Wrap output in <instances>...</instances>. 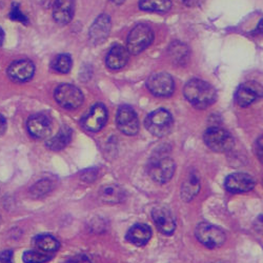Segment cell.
<instances>
[{"mask_svg":"<svg viewBox=\"0 0 263 263\" xmlns=\"http://www.w3.org/2000/svg\"><path fill=\"white\" fill-rule=\"evenodd\" d=\"M0 263H12V252L6 251L0 254Z\"/></svg>","mask_w":263,"mask_h":263,"instance_id":"30","label":"cell"},{"mask_svg":"<svg viewBox=\"0 0 263 263\" xmlns=\"http://www.w3.org/2000/svg\"><path fill=\"white\" fill-rule=\"evenodd\" d=\"M205 144L214 152L226 153L234 147L235 141L228 130L220 127L209 128L203 136Z\"/></svg>","mask_w":263,"mask_h":263,"instance_id":"4","label":"cell"},{"mask_svg":"<svg viewBox=\"0 0 263 263\" xmlns=\"http://www.w3.org/2000/svg\"><path fill=\"white\" fill-rule=\"evenodd\" d=\"M153 41H154V32L152 28L140 24L129 32L126 41V50L129 54L138 55L148 48Z\"/></svg>","mask_w":263,"mask_h":263,"instance_id":"2","label":"cell"},{"mask_svg":"<svg viewBox=\"0 0 263 263\" xmlns=\"http://www.w3.org/2000/svg\"><path fill=\"white\" fill-rule=\"evenodd\" d=\"M116 124L120 132L123 134L133 136L136 135L139 130V120L137 114L130 106H121L116 116Z\"/></svg>","mask_w":263,"mask_h":263,"instance_id":"9","label":"cell"},{"mask_svg":"<svg viewBox=\"0 0 263 263\" xmlns=\"http://www.w3.org/2000/svg\"><path fill=\"white\" fill-rule=\"evenodd\" d=\"M149 92L157 97H168L175 91V81L170 74H153L146 81Z\"/></svg>","mask_w":263,"mask_h":263,"instance_id":"8","label":"cell"},{"mask_svg":"<svg viewBox=\"0 0 263 263\" xmlns=\"http://www.w3.org/2000/svg\"><path fill=\"white\" fill-rule=\"evenodd\" d=\"M256 181L253 176L246 173H234L226 179L224 186L230 193H247L254 189Z\"/></svg>","mask_w":263,"mask_h":263,"instance_id":"12","label":"cell"},{"mask_svg":"<svg viewBox=\"0 0 263 263\" xmlns=\"http://www.w3.org/2000/svg\"><path fill=\"white\" fill-rule=\"evenodd\" d=\"M27 128L33 138L43 139L51 134L52 123L48 116L43 114H35L28 119Z\"/></svg>","mask_w":263,"mask_h":263,"instance_id":"13","label":"cell"},{"mask_svg":"<svg viewBox=\"0 0 263 263\" xmlns=\"http://www.w3.org/2000/svg\"><path fill=\"white\" fill-rule=\"evenodd\" d=\"M200 191V178L196 174H191L184 180L181 189L182 199L185 201L192 200Z\"/></svg>","mask_w":263,"mask_h":263,"instance_id":"23","label":"cell"},{"mask_svg":"<svg viewBox=\"0 0 263 263\" xmlns=\"http://www.w3.org/2000/svg\"><path fill=\"white\" fill-rule=\"evenodd\" d=\"M7 130V120L6 118L0 114V137H2Z\"/></svg>","mask_w":263,"mask_h":263,"instance_id":"31","label":"cell"},{"mask_svg":"<svg viewBox=\"0 0 263 263\" xmlns=\"http://www.w3.org/2000/svg\"><path fill=\"white\" fill-rule=\"evenodd\" d=\"M51 187H52V185H51V182H50V181H48V180H42V181H39L38 183H36V184L32 187L31 192H32L35 196H41V195H43V194H47V193L50 191Z\"/></svg>","mask_w":263,"mask_h":263,"instance_id":"28","label":"cell"},{"mask_svg":"<svg viewBox=\"0 0 263 263\" xmlns=\"http://www.w3.org/2000/svg\"><path fill=\"white\" fill-rule=\"evenodd\" d=\"M72 58L67 54H60L52 61V69L58 73L67 74L72 69Z\"/></svg>","mask_w":263,"mask_h":263,"instance_id":"26","label":"cell"},{"mask_svg":"<svg viewBox=\"0 0 263 263\" xmlns=\"http://www.w3.org/2000/svg\"><path fill=\"white\" fill-rule=\"evenodd\" d=\"M33 245L37 251L46 254L54 253L60 247L59 241L51 235H40L36 237L33 241Z\"/></svg>","mask_w":263,"mask_h":263,"instance_id":"22","label":"cell"},{"mask_svg":"<svg viewBox=\"0 0 263 263\" xmlns=\"http://www.w3.org/2000/svg\"><path fill=\"white\" fill-rule=\"evenodd\" d=\"M111 19L105 14L100 15L94 21L90 29V39L94 45H100L107 38L109 31H111Z\"/></svg>","mask_w":263,"mask_h":263,"instance_id":"16","label":"cell"},{"mask_svg":"<svg viewBox=\"0 0 263 263\" xmlns=\"http://www.w3.org/2000/svg\"><path fill=\"white\" fill-rule=\"evenodd\" d=\"M4 40H5V33H4V30L0 28V47H2V45L4 43Z\"/></svg>","mask_w":263,"mask_h":263,"instance_id":"33","label":"cell"},{"mask_svg":"<svg viewBox=\"0 0 263 263\" xmlns=\"http://www.w3.org/2000/svg\"><path fill=\"white\" fill-rule=\"evenodd\" d=\"M99 198L102 202L108 204L120 203L124 199V192L118 185L108 184L102 186V189L99 192Z\"/></svg>","mask_w":263,"mask_h":263,"instance_id":"20","label":"cell"},{"mask_svg":"<svg viewBox=\"0 0 263 263\" xmlns=\"http://www.w3.org/2000/svg\"><path fill=\"white\" fill-rule=\"evenodd\" d=\"M175 168L176 165L171 157L160 156L149 162L148 175L157 183H166L174 176Z\"/></svg>","mask_w":263,"mask_h":263,"instance_id":"6","label":"cell"},{"mask_svg":"<svg viewBox=\"0 0 263 263\" xmlns=\"http://www.w3.org/2000/svg\"><path fill=\"white\" fill-rule=\"evenodd\" d=\"M107 121V109L102 103L95 104L81 121L82 126L89 132L100 130Z\"/></svg>","mask_w":263,"mask_h":263,"instance_id":"11","label":"cell"},{"mask_svg":"<svg viewBox=\"0 0 263 263\" xmlns=\"http://www.w3.org/2000/svg\"><path fill=\"white\" fill-rule=\"evenodd\" d=\"M186 100L197 108H206L217 99V93L214 87L200 79L190 80L183 89Z\"/></svg>","mask_w":263,"mask_h":263,"instance_id":"1","label":"cell"},{"mask_svg":"<svg viewBox=\"0 0 263 263\" xmlns=\"http://www.w3.org/2000/svg\"><path fill=\"white\" fill-rule=\"evenodd\" d=\"M10 18L12 20L19 21V23H21V24H28L27 16L20 11V9L18 8L17 5H14L12 7V10H11V13H10Z\"/></svg>","mask_w":263,"mask_h":263,"instance_id":"29","label":"cell"},{"mask_svg":"<svg viewBox=\"0 0 263 263\" xmlns=\"http://www.w3.org/2000/svg\"><path fill=\"white\" fill-rule=\"evenodd\" d=\"M35 74V64L29 59L14 61L8 68V76L11 80L19 83L30 81Z\"/></svg>","mask_w":263,"mask_h":263,"instance_id":"10","label":"cell"},{"mask_svg":"<svg viewBox=\"0 0 263 263\" xmlns=\"http://www.w3.org/2000/svg\"><path fill=\"white\" fill-rule=\"evenodd\" d=\"M23 260L25 263H46L51 260V256L37 250L27 251L26 253H24Z\"/></svg>","mask_w":263,"mask_h":263,"instance_id":"27","label":"cell"},{"mask_svg":"<svg viewBox=\"0 0 263 263\" xmlns=\"http://www.w3.org/2000/svg\"><path fill=\"white\" fill-rule=\"evenodd\" d=\"M83 99L82 92L70 83H62L55 90V100L63 108H78L83 103Z\"/></svg>","mask_w":263,"mask_h":263,"instance_id":"7","label":"cell"},{"mask_svg":"<svg viewBox=\"0 0 263 263\" xmlns=\"http://www.w3.org/2000/svg\"><path fill=\"white\" fill-rule=\"evenodd\" d=\"M195 234L199 242L210 249L222 246L227 239L226 233L220 228L208 222H201L197 226Z\"/></svg>","mask_w":263,"mask_h":263,"instance_id":"5","label":"cell"},{"mask_svg":"<svg viewBox=\"0 0 263 263\" xmlns=\"http://www.w3.org/2000/svg\"><path fill=\"white\" fill-rule=\"evenodd\" d=\"M261 94V87L256 82H247L241 85L236 92L235 99L238 105L246 107L254 103Z\"/></svg>","mask_w":263,"mask_h":263,"instance_id":"15","label":"cell"},{"mask_svg":"<svg viewBox=\"0 0 263 263\" xmlns=\"http://www.w3.org/2000/svg\"><path fill=\"white\" fill-rule=\"evenodd\" d=\"M139 8L146 12H168L172 8L171 0H140Z\"/></svg>","mask_w":263,"mask_h":263,"instance_id":"25","label":"cell"},{"mask_svg":"<svg viewBox=\"0 0 263 263\" xmlns=\"http://www.w3.org/2000/svg\"><path fill=\"white\" fill-rule=\"evenodd\" d=\"M74 16V0H55L53 18L59 25H68Z\"/></svg>","mask_w":263,"mask_h":263,"instance_id":"18","label":"cell"},{"mask_svg":"<svg viewBox=\"0 0 263 263\" xmlns=\"http://www.w3.org/2000/svg\"><path fill=\"white\" fill-rule=\"evenodd\" d=\"M183 4L189 8H194L200 4L201 0H182Z\"/></svg>","mask_w":263,"mask_h":263,"instance_id":"32","label":"cell"},{"mask_svg":"<svg viewBox=\"0 0 263 263\" xmlns=\"http://www.w3.org/2000/svg\"><path fill=\"white\" fill-rule=\"evenodd\" d=\"M111 2L115 5H122L124 3V0H111Z\"/></svg>","mask_w":263,"mask_h":263,"instance_id":"34","label":"cell"},{"mask_svg":"<svg viewBox=\"0 0 263 263\" xmlns=\"http://www.w3.org/2000/svg\"><path fill=\"white\" fill-rule=\"evenodd\" d=\"M129 58V53L123 46H114L106 55L105 63L108 69L113 71H118L123 69Z\"/></svg>","mask_w":263,"mask_h":263,"instance_id":"17","label":"cell"},{"mask_svg":"<svg viewBox=\"0 0 263 263\" xmlns=\"http://www.w3.org/2000/svg\"><path fill=\"white\" fill-rule=\"evenodd\" d=\"M152 217L157 229L163 235H172L176 229V222L172 213L162 206L155 208L152 211Z\"/></svg>","mask_w":263,"mask_h":263,"instance_id":"14","label":"cell"},{"mask_svg":"<svg viewBox=\"0 0 263 263\" xmlns=\"http://www.w3.org/2000/svg\"><path fill=\"white\" fill-rule=\"evenodd\" d=\"M72 136H73L72 129L69 126H63L60 128V130L58 132V134L56 136L48 140L47 146L52 151H60L71 142Z\"/></svg>","mask_w":263,"mask_h":263,"instance_id":"21","label":"cell"},{"mask_svg":"<svg viewBox=\"0 0 263 263\" xmlns=\"http://www.w3.org/2000/svg\"><path fill=\"white\" fill-rule=\"evenodd\" d=\"M168 54L171 59L177 64H184L190 57L189 48L179 41H174L168 48Z\"/></svg>","mask_w":263,"mask_h":263,"instance_id":"24","label":"cell"},{"mask_svg":"<svg viewBox=\"0 0 263 263\" xmlns=\"http://www.w3.org/2000/svg\"><path fill=\"white\" fill-rule=\"evenodd\" d=\"M174 120L171 113L164 108H159L152 112L145 119V127L156 137L166 136L172 130Z\"/></svg>","mask_w":263,"mask_h":263,"instance_id":"3","label":"cell"},{"mask_svg":"<svg viewBox=\"0 0 263 263\" xmlns=\"http://www.w3.org/2000/svg\"><path fill=\"white\" fill-rule=\"evenodd\" d=\"M152 237V230L148 226L138 223L132 227L126 233V240L136 247L145 246Z\"/></svg>","mask_w":263,"mask_h":263,"instance_id":"19","label":"cell"}]
</instances>
